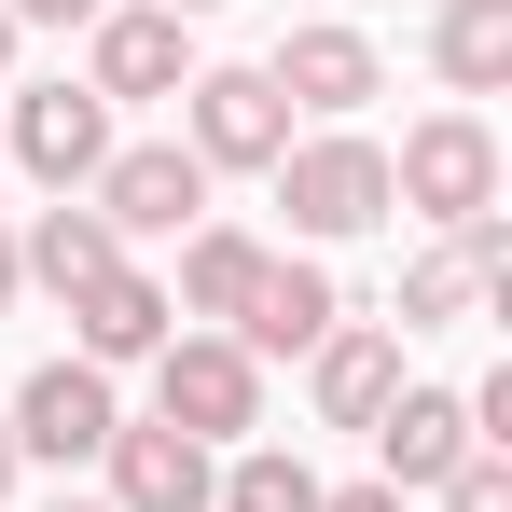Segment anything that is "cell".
Wrapping results in <instances>:
<instances>
[{"label":"cell","mask_w":512,"mask_h":512,"mask_svg":"<svg viewBox=\"0 0 512 512\" xmlns=\"http://www.w3.org/2000/svg\"><path fill=\"white\" fill-rule=\"evenodd\" d=\"M0 84H14V14H0Z\"/></svg>","instance_id":"26"},{"label":"cell","mask_w":512,"mask_h":512,"mask_svg":"<svg viewBox=\"0 0 512 512\" xmlns=\"http://www.w3.org/2000/svg\"><path fill=\"white\" fill-rule=\"evenodd\" d=\"M346 319V291H333V263L319 250H263V277H250V305H236V346L250 360H305V346Z\"/></svg>","instance_id":"10"},{"label":"cell","mask_w":512,"mask_h":512,"mask_svg":"<svg viewBox=\"0 0 512 512\" xmlns=\"http://www.w3.org/2000/svg\"><path fill=\"white\" fill-rule=\"evenodd\" d=\"M97 471H111V512H208V485H222V457L180 443L167 416H125L97 443Z\"/></svg>","instance_id":"9"},{"label":"cell","mask_w":512,"mask_h":512,"mask_svg":"<svg viewBox=\"0 0 512 512\" xmlns=\"http://www.w3.org/2000/svg\"><path fill=\"white\" fill-rule=\"evenodd\" d=\"M429 70L457 97H499L512 84V0H443L429 14Z\"/></svg>","instance_id":"18"},{"label":"cell","mask_w":512,"mask_h":512,"mask_svg":"<svg viewBox=\"0 0 512 512\" xmlns=\"http://www.w3.org/2000/svg\"><path fill=\"white\" fill-rule=\"evenodd\" d=\"M499 277H512V222L485 208V222H457L429 263H402V333H443V319H471Z\"/></svg>","instance_id":"14"},{"label":"cell","mask_w":512,"mask_h":512,"mask_svg":"<svg viewBox=\"0 0 512 512\" xmlns=\"http://www.w3.org/2000/svg\"><path fill=\"white\" fill-rule=\"evenodd\" d=\"M250 277H263V236L250 222H194L180 236V319H208V333H236V305H250Z\"/></svg>","instance_id":"17"},{"label":"cell","mask_w":512,"mask_h":512,"mask_svg":"<svg viewBox=\"0 0 512 512\" xmlns=\"http://www.w3.org/2000/svg\"><path fill=\"white\" fill-rule=\"evenodd\" d=\"M14 291H28V277H14V236H0V305H14Z\"/></svg>","instance_id":"24"},{"label":"cell","mask_w":512,"mask_h":512,"mask_svg":"<svg viewBox=\"0 0 512 512\" xmlns=\"http://www.w3.org/2000/svg\"><path fill=\"white\" fill-rule=\"evenodd\" d=\"M111 263H125V236H111V222H97L84 194H56V208H42V222H28V236H14V277H42V291H56V305H70V291H97V277H111Z\"/></svg>","instance_id":"16"},{"label":"cell","mask_w":512,"mask_h":512,"mask_svg":"<svg viewBox=\"0 0 512 512\" xmlns=\"http://www.w3.org/2000/svg\"><path fill=\"white\" fill-rule=\"evenodd\" d=\"M388 208H416V222H485L499 208V125L485 111H429V125H402V153H388Z\"/></svg>","instance_id":"3"},{"label":"cell","mask_w":512,"mask_h":512,"mask_svg":"<svg viewBox=\"0 0 512 512\" xmlns=\"http://www.w3.org/2000/svg\"><path fill=\"white\" fill-rule=\"evenodd\" d=\"M14 471H28V457H14V429H0V499H14Z\"/></svg>","instance_id":"23"},{"label":"cell","mask_w":512,"mask_h":512,"mask_svg":"<svg viewBox=\"0 0 512 512\" xmlns=\"http://www.w3.org/2000/svg\"><path fill=\"white\" fill-rule=\"evenodd\" d=\"M84 208L111 236H194V222H208V167H194L180 139H111V167L84 180Z\"/></svg>","instance_id":"6"},{"label":"cell","mask_w":512,"mask_h":512,"mask_svg":"<svg viewBox=\"0 0 512 512\" xmlns=\"http://www.w3.org/2000/svg\"><path fill=\"white\" fill-rule=\"evenodd\" d=\"M319 512H402L388 485H319Z\"/></svg>","instance_id":"22"},{"label":"cell","mask_w":512,"mask_h":512,"mask_svg":"<svg viewBox=\"0 0 512 512\" xmlns=\"http://www.w3.org/2000/svg\"><path fill=\"white\" fill-rule=\"evenodd\" d=\"M167 333H180V305H167V277H139V263H111L97 291H70V360H97V374L153 360Z\"/></svg>","instance_id":"13"},{"label":"cell","mask_w":512,"mask_h":512,"mask_svg":"<svg viewBox=\"0 0 512 512\" xmlns=\"http://www.w3.org/2000/svg\"><path fill=\"white\" fill-rule=\"evenodd\" d=\"M153 416H167L180 443H208V457L250 443V429H263V360L236 333H167V346H153Z\"/></svg>","instance_id":"2"},{"label":"cell","mask_w":512,"mask_h":512,"mask_svg":"<svg viewBox=\"0 0 512 512\" xmlns=\"http://www.w3.org/2000/svg\"><path fill=\"white\" fill-rule=\"evenodd\" d=\"M42 512H111V499H42Z\"/></svg>","instance_id":"27"},{"label":"cell","mask_w":512,"mask_h":512,"mask_svg":"<svg viewBox=\"0 0 512 512\" xmlns=\"http://www.w3.org/2000/svg\"><path fill=\"white\" fill-rule=\"evenodd\" d=\"M14 457H42V471H84L97 443H111V429H125V402H111V374H97V360H42V374H28V388H14Z\"/></svg>","instance_id":"8"},{"label":"cell","mask_w":512,"mask_h":512,"mask_svg":"<svg viewBox=\"0 0 512 512\" xmlns=\"http://www.w3.org/2000/svg\"><path fill=\"white\" fill-rule=\"evenodd\" d=\"M180 153H194V167L222 180V167H277V153H291V97L263 84V70H194V84H180Z\"/></svg>","instance_id":"5"},{"label":"cell","mask_w":512,"mask_h":512,"mask_svg":"<svg viewBox=\"0 0 512 512\" xmlns=\"http://www.w3.org/2000/svg\"><path fill=\"white\" fill-rule=\"evenodd\" d=\"M153 14H180V28H194V14H222V0H153Z\"/></svg>","instance_id":"25"},{"label":"cell","mask_w":512,"mask_h":512,"mask_svg":"<svg viewBox=\"0 0 512 512\" xmlns=\"http://www.w3.org/2000/svg\"><path fill=\"white\" fill-rule=\"evenodd\" d=\"M429 499H443V512H512V443H471V457H457Z\"/></svg>","instance_id":"20"},{"label":"cell","mask_w":512,"mask_h":512,"mask_svg":"<svg viewBox=\"0 0 512 512\" xmlns=\"http://www.w3.org/2000/svg\"><path fill=\"white\" fill-rule=\"evenodd\" d=\"M305 374H319V416L333 429H374L388 388H402V333H388V319H333V333L305 346Z\"/></svg>","instance_id":"15"},{"label":"cell","mask_w":512,"mask_h":512,"mask_svg":"<svg viewBox=\"0 0 512 512\" xmlns=\"http://www.w3.org/2000/svg\"><path fill=\"white\" fill-rule=\"evenodd\" d=\"M84 84L111 97V111H153V97L194 84V28H180V14H153V0H111V14L84 28Z\"/></svg>","instance_id":"7"},{"label":"cell","mask_w":512,"mask_h":512,"mask_svg":"<svg viewBox=\"0 0 512 512\" xmlns=\"http://www.w3.org/2000/svg\"><path fill=\"white\" fill-rule=\"evenodd\" d=\"M0 14H14V28H97L111 0H0Z\"/></svg>","instance_id":"21"},{"label":"cell","mask_w":512,"mask_h":512,"mask_svg":"<svg viewBox=\"0 0 512 512\" xmlns=\"http://www.w3.org/2000/svg\"><path fill=\"white\" fill-rule=\"evenodd\" d=\"M457 457H471V402H457V388H388V416H374V485H388V499H429Z\"/></svg>","instance_id":"11"},{"label":"cell","mask_w":512,"mask_h":512,"mask_svg":"<svg viewBox=\"0 0 512 512\" xmlns=\"http://www.w3.org/2000/svg\"><path fill=\"white\" fill-rule=\"evenodd\" d=\"M263 84L291 97V111H319V125H346V111H360V97L388 84V56H374V42H360V28H333V14H319V28H291V42H277V56H263Z\"/></svg>","instance_id":"12"},{"label":"cell","mask_w":512,"mask_h":512,"mask_svg":"<svg viewBox=\"0 0 512 512\" xmlns=\"http://www.w3.org/2000/svg\"><path fill=\"white\" fill-rule=\"evenodd\" d=\"M263 180H277L291 236H319V250L388 222V139H360V125H319V139H291V153H277Z\"/></svg>","instance_id":"1"},{"label":"cell","mask_w":512,"mask_h":512,"mask_svg":"<svg viewBox=\"0 0 512 512\" xmlns=\"http://www.w3.org/2000/svg\"><path fill=\"white\" fill-rule=\"evenodd\" d=\"M208 512H319V471H305L291 443H236L222 485H208Z\"/></svg>","instance_id":"19"},{"label":"cell","mask_w":512,"mask_h":512,"mask_svg":"<svg viewBox=\"0 0 512 512\" xmlns=\"http://www.w3.org/2000/svg\"><path fill=\"white\" fill-rule=\"evenodd\" d=\"M0 167H28L42 194H84V180L111 167V97H97V84H14Z\"/></svg>","instance_id":"4"}]
</instances>
